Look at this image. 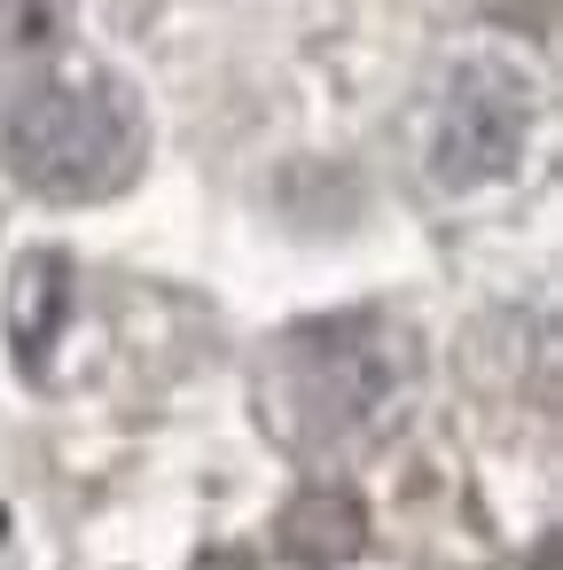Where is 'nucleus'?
Instances as JSON below:
<instances>
[{
    "label": "nucleus",
    "instance_id": "obj_1",
    "mask_svg": "<svg viewBox=\"0 0 563 570\" xmlns=\"http://www.w3.org/2000/svg\"><path fill=\"white\" fill-rule=\"evenodd\" d=\"M0 157L48 204H103V196L142 180L149 118H142L134 87L110 79V71L48 79V87L9 102V118H0Z\"/></svg>",
    "mask_w": 563,
    "mask_h": 570
},
{
    "label": "nucleus",
    "instance_id": "obj_5",
    "mask_svg": "<svg viewBox=\"0 0 563 570\" xmlns=\"http://www.w3.org/2000/svg\"><path fill=\"white\" fill-rule=\"evenodd\" d=\"M360 539H368V515L337 484H313V492H298L282 508V554L290 562H352Z\"/></svg>",
    "mask_w": 563,
    "mask_h": 570
},
{
    "label": "nucleus",
    "instance_id": "obj_3",
    "mask_svg": "<svg viewBox=\"0 0 563 570\" xmlns=\"http://www.w3.org/2000/svg\"><path fill=\"white\" fill-rule=\"evenodd\" d=\"M532 79L501 56H469L446 71V87L430 95V134H423V157H430V180L469 196V188H493L516 173L524 141H532Z\"/></svg>",
    "mask_w": 563,
    "mask_h": 570
},
{
    "label": "nucleus",
    "instance_id": "obj_2",
    "mask_svg": "<svg viewBox=\"0 0 563 570\" xmlns=\"http://www.w3.org/2000/svg\"><path fill=\"white\" fill-rule=\"evenodd\" d=\"M415 375L407 328L352 313V321H313L282 344V383L305 430H368Z\"/></svg>",
    "mask_w": 563,
    "mask_h": 570
},
{
    "label": "nucleus",
    "instance_id": "obj_4",
    "mask_svg": "<svg viewBox=\"0 0 563 570\" xmlns=\"http://www.w3.org/2000/svg\"><path fill=\"white\" fill-rule=\"evenodd\" d=\"M64 32H71L64 0H0V102H17V95L56 79Z\"/></svg>",
    "mask_w": 563,
    "mask_h": 570
}]
</instances>
